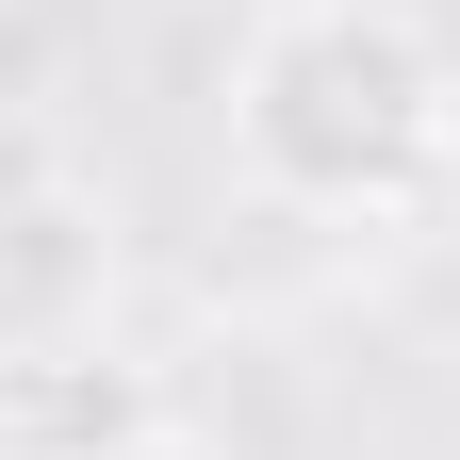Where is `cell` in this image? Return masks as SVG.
<instances>
[{
  "mask_svg": "<svg viewBox=\"0 0 460 460\" xmlns=\"http://www.w3.org/2000/svg\"><path fill=\"white\" fill-rule=\"evenodd\" d=\"M230 164L279 214H411L460 164V66L411 0H279L230 49Z\"/></svg>",
  "mask_w": 460,
  "mask_h": 460,
  "instance_id": "cell-1",
  "label": "cell"
},
{
  "mask_svg": "<svg viewBox=\"0 0 460 460\" xmlns=\"http://www.w3.org/2000/svg\"><path fill=\"white\" fill-rule=\"evenodd\" d=\"M99 460H214V444H198V428H164V411H148L132 444H99Z\"/></svg>",
  "mask_w": 460,
  "mask_h": 460,
  "instance_id": "cell-2",
  "label": "cell"
},
{
  "mask_svg": "<svg viewBox=\"0 0 460 460\" xmlns=\"http://www.w3.org/2000/svg\"><path fill=\"white\" fill-rule=\"evenodd\" d=\"M0 460H17V362H0Z\"/></svg>",
  "mask_w": 460,
  "mask_h": 460,
  "instance_id": "cell-3",
  "label": "cell"
}]
</instances>
